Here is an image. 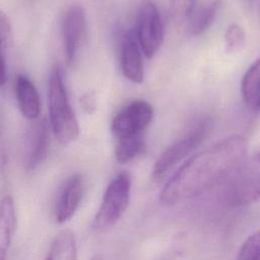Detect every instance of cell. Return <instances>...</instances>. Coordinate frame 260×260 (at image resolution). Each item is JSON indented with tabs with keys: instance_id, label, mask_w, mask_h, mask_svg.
Here are the masks:
<instances>
[{
	"instance_id": "44dd1931",
	"label": "cell",
	"mask_w": 260,
	"mask_h": 260,
	"mask_svg": "<svg viewBox=\"0 0 260 260\" xmlns=\"http://www.w3.org/2000/svg\"><path fill=\"white\" fill-rule=\"evenodd\" d=\"M80 105L83 111L87 114H91L95 110V98L92 93H84L80 98Z\"/></svg>"
},
{
	"instance_id": "8fae6325",
	"label": "cell",
	"mask_w": 260,
	"mask_h": 260,
	"mask_svg": "<svg viewBox=\"0 0 260 260\" xmlns=\"http://www.w3.org/2000/svg\"><path fill=\"white\" fill-rule=\"evenodd\" d=\"M15 95L21 114L27 119H36L40 115L41 102L39 92L30 79L18 75L15 79Z\"/></svg>"
},
{
	"instance_id": "6da1fadb",
	"label": "cell",
	"mask_w": 260,
	"mask_h": 260,
	"mask_svg": "<svg viewBox=\"0 0 260 260\" xmlns=\"http://www.w3.org/2000/svg\"><path fill=\"white\" fill-rule=\"evenodd\" d=\"M247 147L244 137L234 135L194 154L165 184L160 201L171 205L200 195L229 176L244 159Z\"/></svg>"
},
{
	"instance_id": "5b68a950",
	"label": "cell",
	"mask_w": 260,
	"mask_h": 260,
	"mask_svg": "<svg viewBox=\"0 0 260 260\" xmlns=\"http://www.w3.org/2000/svg\"><path fill=\"white\" fill-rule=\"evenodd\" d=\"M131 194V178L126 173L115 177L108 185L101 205L93 217L92 226L105 231L117 223L129 204Z\"/></svg>"
},
{
	"instance_id": "9a60e30c",
	"label": "cell",
	"mask_w": 260,
	"mask_h": 260,
	"mask_svg": "<svg viewBox=\"0 0 260 260\" xmlns=\"http://www.w3.org/2000/svg\"><path fill=\"white\" fill-rule=\"evenodd\" d=\"M220 5V0H211L194 9L188 18L190 32L193 36H199L206 31L214 22Z\"/></svg>"
},
{
	"instance_id": "7c38bea8",
	"label": "cell",
	"mask_w": 260,
	"mask_h": 260,
	"mask_svg": "<svg viewBox=\"0 0 260 260\" xmlns=\"http://www.w3.org/2000/svg\"><path fill=\"white\" fill-rule=\"evenodd\" d=\"M16 229V211L12 198L5 196L0 201V260H5Z\"/></svg>"
},
{
	"instance_id": "7402d4cb",
	"label": "cell",
	"mask_w": 260,
	"mask_h": 260,
	"mask_svg": "<svg viewBox=\"0 0 260 260\" xmlns=\"http://www.w3.org/2000/svg\"><path fill=\"white\" fill-rule=\"evenodd\" d=\"M5 82H6V63H5L3 46H0V86H3Z\"/></svg>"
},
{
	"instance_id": "603a6c76",
	"label": "cell",
	"mask_w": 260,
	"mask_h": 260,
	"mask_svg": "<svg viewBox=\"0 0 260 260\" xmlns=\"http://www.w3.org/2000/svg\"><path fill=\"white\" fill-rule=\"evenodd\" d=\"M89 260H104V257H103V255H101V254H95V255H93Z\"/></svg>"
},
{
	"instance_id": "8992f818",
	"label": "cell",
	"mask_w": 260,
	"mask_h": 260,
	"mask_svg": "<svg viewBox=\"0 0 260 260\" xmlns=\"http://www.w3.org/2000/svg\"><path fill=\"white\" fill-rule=\"evenodd\" d=\"M153 118L152 106L136 100L121 109L112 120L111 131L116 142L144 139L145 130Z\"/></svg>"
},
{
	"instance_id": "5bb4252c",
	"label": "cell",
	"mask_w": 260,
	"mask_h": 260,
	"mask_svg": "<svg viewBox=\"0 0 260 260\" xmlns=\"http://www.w3.org/2000/svg\"><path fill=\"white\" fill-rule=\"evenodd\" d=\"M45 260H77L76 239L70 230H63L54 238Z\"/></svg>"
},
{
	"instance_id": "277c9868",
	"label": "cell",
	"mask_w": 260,
	"mask_h": 260,
	"mask_svg": "<svg viewBox=\"0 0 260 260\" xmlns=\"http://www.w3.org/2000/svg\"><path fill=\"white\" fill-rule=\"evenodd\" d=\"M211 128L208 118L202 117L194 121L188 131L167 147L157 157L152 169V180L160 182L183 158L195 150L206 138Z\"/></svg>"
},
{
	"instance_id": "9c48e42d",
	"label": "cell",
	"mask_w": 260,
	"mask_h": 260,
	"mask_svg": "<svg viewBox=\"0 0 260 260\" xmlns=\"http://www.w3.org/2000/svg\"><path fill=\"white\" fill-rule=\"evenodd\" d=\"M83 190L81 175L75 174L66 180L55 205V219L58 223L66 222L75 214L82 199Z\"/></svg>"
},
{
	"instance_id": "4fadbf2b",
	"label": "cell",
	"mask_w": 260,
	"mask_h": 260,
	"mask_svg": "<svg viewBox=\"0 0 260 260\" xmlns=\"http://www.w3.org/2000/svg\"><path fill=\"white\" fill-rule=\"evenodd\" d=\"M50 145V130L46 120H42L35 130L34 136L30 139L28 154L26 159L27 171L37 169L46 158Z\"/></svg>"
},
{
	"instance_id": "2e32d148",
	"label": "cell",
	"mask_w": 260,
	"mask_h": 260,
	"mask_svg": "<svg viewBox=\"0 0 260 260\" xmlns=\"http://www.w3.org/2000/svg\"><path fill=\"white\" fill-rule=\"evenodd\" d=\"M242 94L247 106L260 109V58L247 70L242 79Z\"/></svg>"
},
{
	"instance_id": "7a4b0ae2",
	"label": "cell",
	"mask_w": 260,
	"mask_h": 260,
	"mask_svg": "<svg viewBox=\"0 0 260 260\" xmlns=\"http://www.w3.org/2000/svg\"><path fill=\"white\" fill-rule=\"evenodd\" d=\"M48 103L50 125L57 140L64 144L75 140L79 134V126L69 103L59 65H55L50 73Z\"/></svg>"
},
{
	"instance_id": "e0dca14e",
	"label": "cell",
	"mask_w": 260,
	"mask_h": 260,
	"mask_svg": "<svg viewBox=\"0 0 260 260\" xmlns=\"http://www.w3.org/2000/svg\"><path fill=\"white\" fill-rule=\"evenodd\" d=\"M236 260H260V231L246 239L239 250Z\"/></svg>"
},
{
	"instance_id": "d6986e66",
	"label": "cell",
	"mask_w": 260,
	"mask_h": 260,
	"mask_svg": "<svg viewBox=\"0 0 260 260\" xmlns=\"http://www.w3.org/2000/svg\"><path fill=\"white\" fill-rule=\"evenodd\" d=\"M245 30L239 24H231L224 32V42L226 50L230 52L240 49L245 44Z\"/></svg>"
},
{
	"instance_id": "ba28073f",
	"label": "cell",
	"mask_w": 260,
	"mask_h": 260,
	"mask_svg": "<svg viewBox=\"0 0 260 260\" xmlns=\"http://www.w3.org/2000/svg\"><path fill=\"white\" fill-rule=\"evenodd\" d=\"M86 32L85 11L80 5H72L66 12L62 21V37L65 57L72 63L84 40Z\"/></svg>"
},
{
	"instance_id": "ac0fdd59",
	"label": "cell",
	"mask_w": 260,
	"mask_h": 260,
	"mask_svg": "<svg viewBox=\"0 0 260 260\" xmlns=\"http://www.w3.org/2000/svg\"><path fill=\"white\" fill-rule=\"evenodd\" d=\"M196 0H170V12L175 21H184L189 18L195 8Z\"/></svg>"
},
{
	"instance_id": "ffe728a7",
	"label": "cell",
	"mask_w": 260,
	"mask_h": 260,
	"mask_svg": "<svg viewBox=\"0 0 260 260\" xmlns=\"http://www.w3.org/2000/svg\"><path fill=\"white\" fill-rule=\"evenodd\" d=\"M11 26L7 15L0 11V46H3L10 37Z\"/></svg>"
},
{
	"instance_id": "3957f363",
	"label": "cell",
	"mask_w": 260,
	"mask_h": 260,
	"mask_svg": "<svg viewBox=\"0 0 260 260\" xmlns=\"http://www.w3.org/2000/svg\"><path fill=\"white\" fill-rule=\"evenodd\" d=\"M224 200L232 206H243L260 201V151L242 160L225 178Z\"/></svg>"
},
{
	"instance_id": "30bf717a",
	"label": "cell",
	"mask_w": 260,
	"mask_h": 260,
	"mask_svg": "<svg viewBox=\"0 0 260 260\" xmlns=\"http://www.w3.org/2000/svg\"><path fill=\"white\" fill-rule=\"evenodd\" d=\"M120 64L124 76L131 82L139 84L143 81L144 69L141 49L135 36L131 31H127L123 36L121 43Z\"/></svg>"
},
{
	"instance_id": "52a82bcc",
	"label": "cell",
	"mask_w": 260,
	"mask_h": 260,
	"mask_svg": "<svg viewBox=\"0 0 260 260\" xmlns=\"http://www.w3.org/2000/svg\"><path fill=\"white\" fill-rule=\"evenodd\" d=\"M136 40L147 58H152L164 42V25L154 3L144 0L139 7L136 20Z\"/></svg>"
}]
</instances>
